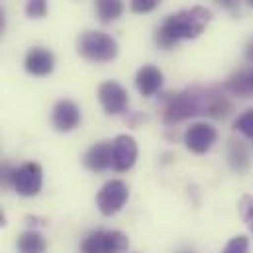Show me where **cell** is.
I'll list each match as a JSON object with an SVG mask.
<instances>
[{
	"label": "cell",
	"instance_id": "16",
	"mask_svg": "<svg viewBox=\"0 0 253 253\" xmlns=\"http://www.w3.org/2000/svg\"><path fill=\"white\" fill-rule=\"evenodd\" d=\"M16 248H18L20 253H45L47 242L40 232L28 230V232L20 234V238L16 242Z\"/></svg>",
	"mask_w": 253,
	"mask_h": 253
},
{
	"label": "cell",
	"instance_id": "10",
	"mask_svg": "<svg viewBox=\"0 0 253 253\" xmlns=\"http://www.w3.org/2000/svg\"><path fill=\"white\" fill-rule=\"evenodd\" d=\"M51 124L57 131H73L81 124V108L77 102L63 98L51 110Z\"/></svg>",
	"mask_w": 253,
	"mask_h": 253
},
{
	"label": "cell",
	"instance_id": "12",
	"mask_svg": "<svg viewBox=\"0 0 253 253\" xmlns=\"http://www.w3.org/2000/svg\"><path fill=\"white\" fill-rule=\"evenodd\" d=\"M83 163L86 169L94 173H102L108 167H112V141H98L83 157Z\"/></svg>",
	"mask_w": 253,
	"mask_h": 253
},
{
	"label": "cell",
	"instance_id": "17",
	"mask_svg": "<svg viewBox=\"0 0 253 253\" xmlns=\"http://www.w3.org/2000/svg\"><path fill=\"white\" fill-rule=\"evenodd\" d=\"M230 112H232V102L226 96H222V92L218 88H210V102L206 108V116L222 120V118L230 116Z\"/></svg>",
	"mask_w": 253,
	"mask_h": 253
},
{
	"label": "cell",
	"instance_id": "20",
	"mask_svg": "<svg viewBox=\"0 0 253 253\" xmlns=\"http://www.w3.org/2000/svg\"><path fill=\"white\" fill-rule=\"evenodd\" d=\"M240 214H242L246 226L252 230L253 234V196H250V194L242 196V200H240Z\"/></svg>",
	"mask_w": 253,
	"mask_h": 253
},
{
	"label": "cell",
	"instance_id": "31",
	"mask_svg": "<svg viewBox=\"0 0 253 253\" xmlns=\"http://www.w3.org/2000/svg\"><path fill=\"white\" fill-rule=\"evenodd\" d=\"M252 84H253V75H252Z\"/></svg>",
	"mask_w": 253,
	"mask_h": 253
},
{
	"label": "cell",
	"instance_id": "8",
	"mask_svg": "<svg viewBox=\"0 0 253 253\" xmlns=\"http://www.w3.org/2000/svg\"><path fill=\"white\" fill-rule=\"evenodd\" d=\"M218 139V131L216 127L206 124V122H196V124H190L185 131V145L187 149L196 153V155H202L206 153Z\"/></svg>",
	"mask_w": 253,
	"mask_h": 253
},
{
	"label": "cell",
	"instance_id": "6",
	"mask_svg": "<svg viewBox=\"0 0 253 253\" xmlns=\"http://www.w3.org/2000/svg\"><path fill=\"white\" fill-rule=\"evenodd\" d=\"M42 185H43V171L40 163L28 161L14 171L12 187L20 196H36L42 190Z\"/></svg>",
	"mask_w": 253,
	"mask_h": 253
},
{
	"label": "cell",
	"instance_id": "14",
	"mask_svg": "<svg viewBox=\"0 0 253 253\" xmlns=\"http://www.w3.org/2000/svg\"><path fill=\"white\" fill-rule=\"evenodd\" d=\"M252 75L248 69H242L238 73H234L226 83H224V90L230 92L232 96H240V98H252L253 96V84Z\"/></svg>",
	"mask_w": 253,
	"mask_h": 253
},
{
	"label": "cell",
	"instance_id": "7",
	"mask_svg": "<svg viewBox=\"0 0 253 253\" xmlns=\"http://www.w3.org/2000/svg\"><path fill=\"white\" fill-rule=\"evenodd\" d=\"M98 100L106 114H124L129 106L127 90L116 81H106L98 86Z\"/></svg>",
	"mask_w": 253,
	"mask_h": 253
},
{
	"label": "cell",
	"instance_id": "5",
	"mask_svg": "<svg viewBox=\"0 0 253 253\" xmlns=\"http://www.w3.org/2000/svg\"><path fill=\"white\" fill-rule=\"evenodd\" d=\"M129 189L124 181H108L96 194V206L104 216H114L118 214L127 202Z\"/></svg>",
	"mask_w": 253,
	"mask_h": 253
},
{
	"label": "cell",
	"instance_id": "30",
	"mask_svg": "<svg viewBox=\"0 0 253 253\" xmlns=\"http://www.w3.org/2000/svg\"><path fill=\"white\" fill-rule=\"evenodd\" d=\"M179 253H190V252H179Z\"/></svg>",
	"mask_w": 253,
	"mask_h": 253
},
{
	"label": "cell",
	"instance_id": "18",
	"mask_svg": "<svg viewBox=\"0 0 253 253\" xmlns=\"http://www.w3.org/2000/svg\"><path fill=\"white\" fill-rule=\"evenodd\" d=\"M94 8L98 14V20L102 24H110L122 16L124 2L122 0H94Z\"/></svg>",
	"mask_w": 253,
	"mask_h": 253
},
{
	"label": "cell",
	"instance_id": "13",
	"mask_svg": "<svg viewBox=\"0 0 253 253\" xmlns=\"http://www.w3.org/2000/svg\"><path fill=\"white\" fill-rule=\"evenodd\" d=\"M163 84V73L155 65H143L135 75V88L141 96H153Z\"/></svg>",
	"mask_w": 253,
	"mask_h": 253
},
{
	"label": "cell",
	"instance_id": "1",
	"mask_svg": "<svg viewBox=\"0 0 253 253\" xmlns=\"http://www.w3.org/2000/svg\"><path fill=\"white\" fill-rule=\"evenodd\" d=\"M210 18V10L202 6H192L189 10L171 14L155 32V43L163 49H171L181 40H194L204 32Z\"/></svg>",
	"mask_w": 253,
	"mask_h": 253
},
{
	"label": "cell",
	"instance_id": "9",
	"mask_svg": "<svg viewBox=\"0 0 253 253\" xmlns=\"http://www.w3.org/2000/svg\"><path fill=\"white\" fill-rule=\"evenodd\" d=\"M137 159V143L131 135L122 133L112 141V169L118 173H126L135 165Z\"/></svg>",
	"mask_w": 253,
	"mask_h": 253
},
{
	"label": "cell",
	"instance_id": "29",
	"mask_svg": "<svg viewBox=\"0 0 253 253\" xmlns=\"http://www.w3.org/2000/svg\"><path fill=\"white\" fill-rule=\"evenodd\" d=\"M248 2H250V4H252V6H253V0H248Z\"/></svg>",
	"mask_w": 253,
	"mask_h": 253
},
{
	"label": "cell",
	"instance_id": "19",
	"mask_svg": "<svg viewBox=\"0 0 253 253\" xmlns=\"http://www.w3.org/2000/svg\"><path fill=\"white\" fill-rule=\"evenodd\" d=\"M234 127H236L240 133H244L248 139H252V143H253V108H248V110L234 122Z\"/></svg>",
	"mask_w": 253,
	"mask_h": 253
},
{
	"label": "cell",
	"instance_id": "21",
	"mask_svg": "<svg viewBox=\"0 0 253 253\" xmlns=\"http://www.w3.org/2000/svg\"><path fill=\"white\" fill-rule=\"evenodd\" d=\"M49 6H47V0H30L26 4V16L28 18H43L47 14Z\"/></svg>",
	"mask_w": 253,
	"mask_h": 253
},
{
	"label": "cell",
	"instance_id": "22",
	"mask_svg": "<svg viewBox=\"0 0 253 253\" xmlns=\"http://www.w3.org/2000/svg\"><path fill=\"white\" fill-rule=\"evenodd\" d=\"M248 250H250V240L246 236H236L226 244L222 253H248Z\"/></svg>",
	"mask_w": 253,
	"mask_h": 253
},
{
	"label": "cell",
	"instance_id": "11",
	"mask_svg": "<svg viewBox=\"0 0 253 253\" xmlns=\"http://www.w3.org/2000/svg\"><path fill=\"white\" fill-rule=\"evenodd\" d=\"M24 67L34 77H47L55 69V55L47 47H32L26 53Z\"/></svg>",
	"mask_w": 253,
	"mask_h": 253
},
{
	"label": "cell",
	"instance_id": "26",
	"mask_svg": "<svg viewBox=\"0 0 253 253\" xmlns=\"http://www.w3.org/2000/svg\"><path fill=\"white\" fill-rule=\"evenodd\" d=\"M246 55H248L250 61H253V38L250 40V43H248V47H246Z\"/></svg>",
	"mask_w": 253,
	"mask_h": 253
},
{
	"label": "cell",
	"instance_id": "24",
	"mask_svg": "<svg viewBox=\"0 0 253 253\" xmlns=\"http://www.w3.org/2000/svg\"><path fill=\"white\" fill-rule=\"evenodd\" d=\"M14 171L16 169H12V165H8V163H4L0 167V189L12 187V183H14Z\"/></svg>",
	"mask_w": 253,
	"mask_h": 253
},
{
	"label": "cell",
	"instance_id": "3",
	"mask_svg": "<svg viewBox=\"0 0 253 253\" xmlns=\"http://www.w3.org/2000/svg\"><path fill=\"white\" fill-rule=\"evenodd\" d=\"M77 51L86 61L108 63V61L116 59V55H118V42L112 36H108L106 32L88 30V32L81 34V38L77 42Z\"/></svg>",
	"mask_w": 253,
	"mask_h": 253
},
{
	"label": "cell",
	"instance_id": "27",
	"mask_svg": "<svg viewBox=\"0 0 253 253\" xmlns=\"http://www.w3.org/2000/svg\"><path fill=\"white\" fill-rule=\"evenodd\" d=\"M4 28H6V18H4V10L0 8V36L4 34Z\"/></svg>",
	"mask_w": 253,
	"mask_h": 253
},
{
	"label": "cell",
	"instance_id": "23",
	"mask_svg": "<svg viewBox=\"0 0 253 253\" xmlns=\"http://www.w3.org/2000/svg\"><path fill=\"white\" fill-rule=\"evenodd\" d=\"M159 4H161V0H129V8L135 14H149Z\"/></svg>",
	"mask_w": 253,
	"mask_h": 253
},
{
	"label": "cell",
	"instance_id": "4",
	"mask_svg": "<svg viewBox=\"0 0 253 253\" xmlns=\"http://www.w3.org/2000/svg\"><path fill=\"white\" fill-rule=\"evenodd\" d=\"M127 246L129 240L126 234L118 230H96L83 240L81 253H124Z\"/></svg>",
	"mask_w": 253,
	"mask_h": 253
},
{
	"label": "cell",
	"instance_id": "25",
	"mask_svg": "<svg viewBox=\"0 0 253 253\" xmlns=\"http://www.w3.org/2000/svg\"><path fill=\"white\" fill-rule=\"evenodd\" d=\"M238 2H240V0H216V4H220V6L226 8V10H236Z\"/></svg>",
	"mask_w": 253,
	"mask_h": 253
},
{
	"label": "cell",
	"instance_id": "2",
	"mask_svg": "<svg viewBox=\"0 0 253 253\" xmlns=\"http://www.w3.org/2000/svg\"><path fill=\"white\" fill-rule=\"evenodd\" d=\"M208 102H210V88L192 86V88H187L177 94H167L163 120H165V124H179L192 116L206 114Z\"/></svg>",
	"mask_w": 253,
	"mask_h": 253
},
{
	"label": "cell",
	"instance_id": "28",
	"mask_svg": "<svg viewBox=\"0 0 253 253\" xmlns=\"http://www.w3.org/2000/svg\"><path fill=\"white\" fill-rule=\"evenodd\" d=\"M2 226H6V214L2 212V208H0V228Z\"/></svg>",
	"mask_w": 253,
	"mask_h": 253
},
{
	"label": "cell",
	"instance_id": "15",
	"mask_svg": "<svg viewBox=\"0 0 253 253\" xmlns=\"http://www.w3.org/2000/svg\"><path fill=\"white\" fill-rule=\"evenodd\" d=\"M228 161H230L234 171H238V173L248 171L250 165H252L250 147L244 141H240V139H232L230 145H228Z\"/></svg>",
	"mask_w": 253,
	"mask_h": 253
}]
</instances>
